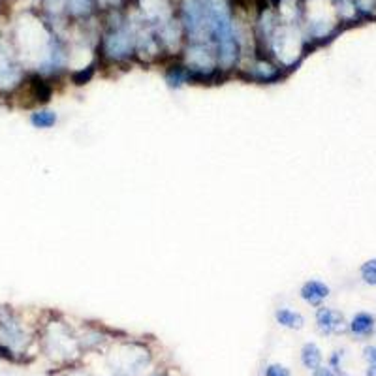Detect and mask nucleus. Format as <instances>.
Here are the masks:
<instances>
[{
	"mask_svg": "<svg viewBox=\"0 0 376 376\" xmlns=\"http://www.w3.org/2000/svg\"><path fill=\"white\" fill-rule=\"evenodd\" d=\"M113 21L104 23V30L96 42L98 64L108 68H125L136 62V21L123 10H111Z\"/></svg>",
	"mask_w": 376,
	"mask_h": 376,
	"instance_id": "f257e3e1",
	"label": "nucleus"
},
{
	"mask_svg": "<svg viewBox=\"0 0 376 376\" xmlns=\"http://www.w3.org/2000/svg\"><path fill=\"white\" fill-rule=\"evenodd\" d=\"M29 76V70L19 59L12 36L0 32V100L18 98Z\"/></svg>",
	"mask_w": 376,
	"mask_h": 376,
	"instance_id": "f03ea898",
	"label": "nucleus"
},
{
	"mask_svg": "<svg viewBox=\"0 0 376 376\" xmlns=\"http://www.w3.org/2000/svg\"><path fill=\"white\" fill-rule=\"evenodd\" d=\"M42 337L43 352L55 361H72L81 352L79 337L74 333L70 323H66L62 318H51L42 326L40 331Z\"/></svg>",
	"mask_w": 376,
	"mask_h": 376,
	"instance_id": "7ed1b4c3",
	"label": "nucleus"
},
{
	"mask_svg": "<svg viewBox=\"0 0 376 376\" xmlns=\"http://www.w3.org/2000/svg\"><path fill=\"white\" fill-rule=\"evenodd\" d=\"M0 344L18 354L19 359H23L32 344V333L27 328L23 316L8 305H0Z\"/></svg>",
	"mask_w": 376,
	"mask_h": 376,
	"instance_id": "20e7f679",
	"label": "nucleus"
},
{
	"mask_svg": "<svg viewBox=\"0 0 376 376\" xmlns=\"http://www.w3.org/2000/svg\"><path fill=\"white\" fill-rule=\"evenodd\" d=\"M108 361L117 376H138L151 363V352L139 342H125L108 354Z\"/></svg>",
	"mask_w": 376,
	"mask_h": 376,
	"instance_id": "39448f33",
	"label": "nucleus"
},
{
	"mask_svg": "<svg viewBox=\"0 0 376 376\" xmlns=\"http://www.w3.org/2000/svg\"><path fill=\"white\" fill-rule=\"evenodd\" d=\"M235 76L251 83L277 85L288 78V72H284L267 55H252L241 60Z\"/></svg>",
	"mask_w": 376,
	"mask_h": 376,
	"instance_id": "423d86ee",
	"label": "nucleus"
},
{
	"mask_svg": "<svg viewBox=\"0 0 376 376\" xmlns=\"http://www.w3.org/2000/svg\"><path fill=\"white\" fill-rule=\"evenodd\" d=\"M314 322L318 331L322 335H342L348 329V322L344 320V314L335 311L331 307L320 305L314 312Z\"/></svg>",
	"mask_w": 376,
	"mask_h": 376,
	"instance_id": "0eeeda50",
	"label": "nucleus"
},
{
	"mask_svg": "<svg viewBox=\"0 0 376 376\" xmlns=\"http://www.w3.org/2000/svg\"><path fill=\"white\" fill-rule=\"evenodd\" d=\"M331 295V288L320 279H309L299 288V298L311 307H320Z\"/></svg>",
	"mask_w": 376,
	"mask_h": 376,
	"instance_id": "6e6552de",
	"label": "nucleus"
},
{
	"mask_svg": "<svg viewBox=\"0 0 376 376\" xmlns=\"http://www.w3.org/2000/svg\"><path fill=\"white\" fill-rule=\"evenodd\" d=\"M164 81H166V85L172 90H181L185 89L186 85H194L188 68H186L179 59H174L166 66V70H164Z\"/></svg>",
	"mask_w": 376,
	"mask_h": 376,
	"instance_id": "1a4fd4ad",
	"label": "nucleus"
},
{
	"mask_svg": "<svg viewBox=\"0 0 376 376\" xmlns=\"http://www.w3.org/2000/svg\"><path fill=\"white\" fill-rule=\"evenodd\" d=\"M29 123L36 130H51L59 125V113L48 106H38V108L30 109Z\"/></svg>",
	"mask_w": 376,
	"mask_h": 376,
	"instance_id": "9d476101",
	"label": "nucleus"
},
{
	"mask_svg": "<svg viewBox=\"0 0 376 376\" xmlns=\"http://www.w3.org/2000/svg\"><path fill=\"white\" fill-rule=\"evenodd\" d=\"M66 8H68V18L74 23H85L89 21L98 10V2L96 0H66Z\"/></svg>",
	"mask_w": 376,
	"mask_h": 376,
	"instance_id": "9b49d317",
	"label": "nucleus"
},
{
	"mask_svg": "<svg viewBox=\"0 0 376 376\" xmlns=\"http://www.w3.org/2000/svg\"><path fill=\"white\" fill-rule=\"evenodd\" d=\"M376 320L369 312H358L354 314V318L348 322V331L356 337H370L375 333Z\"/></svg>",
	"mask_w": 376,
	"mask_h": 376,
	"instance_id": "f8f14e48",
	"label": "nucleus"
},
{
	"mask_svg": "<svg viewBox=\"0 0 376 376\" xmlns=\"http://www.w3.org/2000/svg\"><path fill=\"white\" fill-rule=\"evenodd\" d=\"M275 322L281 328L299 331L305 328V316L299 311H293L290 307H279L275 311Z\"/></svg>",
	"mask_w": 376,
	"mask_h": 376,
	"instance_id": "ddd939ff",
	"label": "nucleus"
},
{
	"mask_svg": "<svg viewBox=\"0 0 376 376\" xmlns=\"http://www.w3.org/2000/svg\"><path fill=\"white\" fill-rule=\"evenodd\" d=\"M322 350L316 342H305L303 348H301V363H303L305 369L316 370L318 367H322Z\"/></svg>",
	"mask_w": 376,
	"mask_h": 376,
	"instance_id": "4468645a",
	"label": "nucleus"
},
{
	"mask_svg": "<svg viewBox=\"0 0 376 376\" xmlns=\"http://www.w3.org/2000/svg\"><path fill=\"white\" fill-rule=\"evenodd\" d=\"M359 275L367 286H376V258H370L365 263H361Z\"/></svg>",
	"mask_w": 376,
	"mask_h": 376,
	"instance_id": "2eb2a0df",
	"label": "nucleus"
},
{
	"mask_svg": "<svg viewBox=\"0 0 376 376\" xmlns=\"http://www.w3.org/2000/svg\"><path fill=\"white\" fill-rule=\"evenodd\" d=\"M354 4L365 18H376V0H354Z\"/></svg>",
	"mask_w": 376,
	"mask_h": 376,
	"instance_id": "dca6fc26",
	"label": "nucleus"
},
{
	"mask_svg": "<svg viewBox=\"0 0 376 376\" xmlns=\"http://www.w3.org/2000/svg\"><path fill=\"white\" fill-rule=\"evenodd\" d=\"M265 376H290V370L281 363H271L265 367Z\"/></svg>",
	"mask_w": 376,
	"mask_h": 376,
	"instance_id": "f3484780",
	"label": "nucleus"
},
{
	"mask_svg": "<svg viewBox=\"0 0 376 376\" xmlns=\"http://www.w3.org/2000/svg\"><path fill=\"white\" fill-rule=\"evenodd\" d=\"M342 356H344V352H342V350H337V352L331 354V356H329V369L335 370V372H339Z\"/></svg>",
	"mask_w": 376,
	"mask_h": 376,
	"instance_id": "a211bd4d",
	"label": "nucleus"
},
{
	"mask_svg": "<svg viewBox=\"0 0 376 376\" xmlns=\"http://www.w3.org/2000/svg\"><path fill=\"white\" fill-rule=\"evenodd\" d=\"M312 376H337V372L329 367H318L316 370H312Z\"/></svg>",
	"mask_w": 376,
	"mask_h": 376,
	"instance_id": "6ab92c4d",
	"label": "nucleus"
},
{
	"mask_svg": "<svg viewBox=\"0 0 376 376\" xmlns=\"http://www.w3.org/2000/svg\"><path fill=\"white\" fill-rule=\"evenodd\" d=\"M363 354H365V359H367L369 363H376V347H367Z\"/></svg>",
	"mask_w": 376,
	"mask_h": 376,
	"instance_id": "aec40b11",
	"label": "nucleus"
},
{
	"mask_svg": "<svg viewBox=\"0 0 376 376\" xmlns=\"http://www.w3.org/2000/svg\"><path fill=\"white\" fill-rule=\"evenodd\" d=\"M68 376H92L89 375L87 370H81V369H72L70 372H68Z\"/></svg>",
	"mask_w": 376,
	"mask_h": 376,
	"instance_id": "412c9836",
	"label": "nucleus"
},
{
	"mask_svg": "<svg viewBox=\"0 0 376 376\" xmlns=\"http://www.w3.org/2000/svg\"><path fill=\"white\" fill-rule=\"evenodd\" d=\"M367 376H376V363H370L367 369Z\"/></svg>",
	"mask_w": 376,
	"mask_h": 376,
	"instance_id": "4be33fe9",
	"label": "nucleus"
},
{
	"mask_svg": "<svg viewBox=\"0 0 376 376\" xmlns=\"http://www.w3.org/2000/svg\"><path fill=\"white\" fill-rule=\"evenodd\" d=\"M153 376H166V375H153Z\"/></svg>",
	"mask_w": 376,
	"mask_h": 376,
	"instance_id": "5701e85b",
	"label": "nucleus"
}]
</instances>
